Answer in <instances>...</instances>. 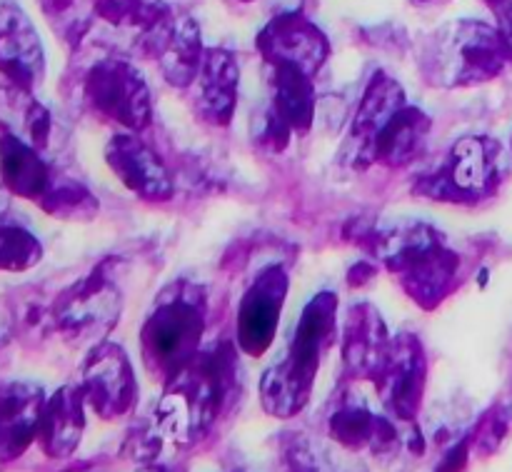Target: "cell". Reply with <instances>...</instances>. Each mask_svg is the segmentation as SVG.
<instances>
[{"label":"cell","instance_id":"1","mask_svg":"<svg viewBox=\"0 0 512 472\" xmlns=\"http://www.w3.org/2000/svg\"><path fill=\"white\" fill-rule=\"evenodd\" d=\"M238 395V345L220 340L183 365L163 383V395L153 410L165 438L175 448L203 443Z\"/></svg>","mask_w":512,"mask_h":472},{"label":"cell","instance_id":"2","mask_svg":"<svg viewBox=\"0 0 512 472\" xmlns=\"http://www.w3.org/2000/svg\"><path fill=\"white\" fill-rule=\"evenodd\" d=\"M373 253L405 298L420 310H438L460 280V255L428 220H395L373 230Z\"/></svg>","mask_w":512,"mask_h":472},{"label":"cell","instance_id":"3","mask_svg":"<svg viewBox=\"0 0 512 472\" xmlns=\"http://www.w3.org/2000/svg\"><path fill=\"white\" fill-rule=\"evenodd\" d=\"M338 295L320 290L305 303L283 355L260 378V405L275 420H293L308 408L323 358L338 340Z\"/></svg>","mask_w":512,"mask_h":472},{"label":"cell","instance_id":"4","mask_svg":"<svg viewBox=\"0 0 512 472\" xmlns=\"http://www.w3.org/2000/svg\"><path fill=\"white\" fill-rule=\"evenodd\" d=\"M512 65V48L498 25L463 18L443 25L420 45V75L433 88H475L498 80Z\"/></svg>","mask_w":512,"mask_h":472},{"label":"cell","instance_id":"5","mask_svg":"<svg viewBox=\"0 0 512 472\" xmlns=\"http://www.w3.org/2000/svg\"><path fill=\"white\" fill-rule=\"evenodd\" d=\"M208 325V295L190 280L163 288L140 328V358L155 380L165 383L200 353Z\"/></svg>","mask_w":512,"mask_h":472},{"label":"cell","instance_id":"6","mask_svg":"<svg viewBox=\"0 0 512 472\" xmlns=\"http://www.w3.org/2000/svg\"><path fill=\"white\" fill-rule=\"evenodd\" d=\"M510 158L500 140L465 135L450 145L443 163L415 178L413 195L448 205H478L493 198L510 173Z\"/></svg>","mask_w":512,"mask_h":472},{"label":"cell","instance_id":"7","mask_svg":"<svg viewBox=\"0 0 512 472\" xmlns=\"http://www.w3.org/2000/svg\"><path fill=\"white\" fill-rule=\"evenodd\" d=\"M80 98L100 120L125 133H143L153 123V93L133 60L105 55L93 60L80 78Z\"/></svg>","mask_w":512,"mask_h":472},{"label":"cell","instance_id":"8","mask_svg":"<svg viewBox=\"0 0 512 472\" xmlns=\"http://www.w3.org/2000/svg\"><path fill=\"white\" fill-rule=\"evenodd\" d=\"M123 313V293L108 263H100L58 293L50 303L53 330L70 345H98L108 340Z\"/></svg>","mask_w":512,"mask_h":472},{"label":"cell","instance_id":"9","mask_svg":"<svg viewBox=\"0 0 512 472\" xmlns=\"http://www.w3.org/2000/svg\"><path fill=\"white\" fill-rule=\"evenodd\" d=\"M135 53L153 60L170 88L190 90L205 55L200 23L190 13L173 8L160 23L135 40Z\"/></svg>","mask_w":512,"mask_h":472},{"label":"cell","instance_id":"10","mask_svg":"<svg viewBox=\"0 0 512 472\" xmlns=\"http://www.w3.org/2000/svg\"><path fill=\"white\" fill-rule=\"evenodd\" d=\"M290 293V275L280 263L258 270L245 288L235 315V345L248 358H263L275 343L285 300Z\"/></svg>","mask_w":512,"mask_h":472},{"label":"cell","instance_id":"11","mask_svg":"<svg viewBox=\"0 0 512 472\" xmlns=\"http://www.w3.org/2000/svg\"><path fill=\"white\" fill-rule=\"evenodd\" d=\"M78 385L88 408L105 423L133 413L140 398L130 355L125 353L123 345L110 340H103L88 350Z\"/></svg>","mask_w":512,"mask_h":472},{"label":"cell","instance_id":"12","mask_svg":"<svg viewBox=\"0 0 512 472\" xmlns=\"http://www.w3.org/2000/svg\"><path fill=\"white\" fill-rule=\"evenodd\" d=\"M383 413L398 420H418L428 390V353L413 333H398L383 368L373 380Z\"/></svg>","mask_w":512,"mask_h":472},{"label":"cell","instance_id":"13","mask_svg":"<svg viewBox=\"0 0 512 472\" xmlns=\"http://www.w3.org/2000/svg\"><path fill=\"white\" fill-rule=\"evenodd\" d=\"M255 48L265 65H288L315 78L330 58V40L318 23L300 10L275 15L255 35Z\"/></svg>","mask_w":512,"mask_h":472},{"label":"cell","instance_id":"14","mask_svg":"<svg viewBox=\"0 0 512 472\" xmlns=\"http://www.w3.org/2000/svg\"><path fill=\"white\" fill-rule=\"evenodd\" d=\"M403 105H408V95H405L403 85L385 70H375L370 75L368 85H365L363 95H360L358 108L350 118L348 135H345L343 153L355 170L373 165L375 143H378L385 125L390 123V118Z\"/></svg>","mask_w":512,"mask_h":472},{"label":"cell","instance_id":"15","mask_svg":"<svg viewBox=\"0 0 512 472\" xmlns=\"http://www.w3.org/2000/svg\"><path fill=\"white\" fill-rule=\"evenodd\" d=\"M45 48L38 28L15 0H0V78L8 88L33 93L45 80Z\"/></svg>","mask_w":512,"mask_h":472},{"label":"cell","instance_id":"16","mask_svg":"<svg viewBox=\"0 0 512 472\" xmlns=\"http://www.w3.org/2000/svg\"><path fill=\"white\" fill-rule=\"evenodd\" d=\"M340 363L343 380L348 383H373L383 368L393 345L388 325L373 303H353L340 325Z\"/></svg>","mask_w":512,"mask_h":472},{"label":"cell","instance_id":"17","mask_svg":"<svg viewBox=\"0 0 512 472\" xmlns=\"http://www.w3.org/2000/svg\"><path fill=\"white\" fill-rule=\"evenodd\" d=\"M105 163L125 190L148 203H165L175 195L173 175L140 133H115L105 145Z\"/></svg>","mask_w":512,"mask_h":472},{"label":"cell","instance_id":"18","mask_svg":"<svg viewBox=\"0 0 512 472\" xmlns=\"http://www.w3.org/2000/svg\"><path fill=\"white\" fill-rule=\"evenodd\" d=\"M193 110L213 128H228L233 123L240 95L238 55L228 48H205L198 78L190 85Z\"/></svg>","mask_w":512,"mask_h":472},{"label":"cell","instance_id":"19","mask_svg":"<svg viewBox=\"0 0 512 472\" xmlns=\"http://www.w3.org/2000/svg\"><path fill=\"white\" fill-rule=\"evenodd\" d=\"M45 390L35 383L13 380L0 385V463H15L38 443Z\"/></svg>","mask_w":512,"mask_h":472},{"label":"cell","instance_id":"20","mask_svg":"<svg viewBox=\"0 0 512 472\" xmlns=\"http://www.w3.org/2000/svg\"><path fill=\"white\" fill-rule=\"evenodd\" d=\"M85 410L88 403L78 383L63 385L45 400L38 430V448L45 458L58 463L73 458L85 433Z\"/></svg>","mask_w":512,"mask_h":472},{"label":"cell","instance_id":"21","mask_svg":"<svg viewBox=\"0 0 512 472\" xmlns=\"http://www.w3.org/2000/svg\"><path fill=\"white\" fill-rule=\"evenodd\" d=\"M55 170L35 145L13 130L0 133V183L10 195L28 203H38L50 188Z\"/></svg>","mask_w":512,"mask_h":472},{"label":"cell","instance_id":"22","mask_svg":"<svg viewBox=\"0 0 512 472\" xmlns=\"http://www.w3.org/2000/svg\"><path fill=\"white\" fill-rule=\"evenodd\" d=\"M268 70L270 108L273 113L293 130V135L310 133L315 123V83L303 70L288 65H265Z\"/></svg>","mask_w":512,"mask_h":472},{"label":"cell","instance_id":"23","mask_svg":"<svg viewBox=\"0 0 512 472\" xmlns=\"http://www.w3.org/2000/svg\"><path fill=\"white\" fill-rule=\"evenodd\" d=\"M430 130H433V120L423 108L410 103L403 105L380 133L378 143H375L373 165L405 168V165L415 163L428 145Z\"/></svg>","mask_w":512,"mask_h":472},{"label":"cell","instance_id":"24","mask_svg":"<svg viewBox=\"0 0 512 472\" xmlns=\"http://www.w3.org/2000/svg\"><path fill=\"white\" fill-rule=\"evenodd\" d=\"M368 453L385 472H413L425 460L428 438L418 420H398L380 413Z\"/></svg>","mask_w":512,"mask_h":472},{"label":"cell","instance_id":"25","mask_svg":"<svg viewBox=\"0 0 512 472\" xmlns=\"http://www.w3.org/2000/svg\"><path fill=\"white\" fill-rule=\"evenodd\" d=\"M378 418L380 413H375L363 398L343 390L325 415V435L348 453H363L373 443Z\"/></svg>","mask_w":512,"mask_h":472},{"label":"cell","instance_id":"26","mask_svg":"<svg viewBox=\"0 0 512 472\" xmlns=\"http://www.w3.org/2000/svg\"><path fill=\"white\" fill-rule=\"evenodd\" d=\"M335 445V443H333ZM353 453L340 445L328 448L310 435H290L283 445V468L288 472H368L360 460L350 458Z\"/></svg>","mask_w":512,"mask_h":472},{"label":"cell","instance_id":"27","mask_svg":"<svg viewBox=\"0 0 512 472\" xmlns=\"http://www.w3.org/2000/svg\"><path fill=\"white\" fill-rule=\"evenodd\" d=\"M35 205L45 215L63 223H90L100 213L98 195L83 180L68 178V175H55L50 188Z\"/></svg>","mask_w":512,"mask_h":472},{"label":"cell","instance_id":"28","mask_svg":"<svg viewBox=\"0 0 512 472\" xmlns=\"http://www.w3.org/2000/svg\"><path fill=\"white\" fill-rule=\"evenodd\" d=\"M163 0H93L95 20L115 30L133 33V43L170 13Z\"/></svg>","mask_w":512,"mask_h":472},{"label":"cell","instance_id":"29","mask_svg":"<svg viewBox=\"0 0 512 472\" xmlns=\"http://www.w3.org/2000/svg\"><path fill=\"white\" fill-rule=\"evenodd\" d=\"M53 33L70 48H80L95 20L93 0H38Z\"/></svg>","mask_w":512,"mask_h":472},{"label":"cell","instance_id":"30","mask_svg":"<svg viewBox=\"0 0 512 472\" xmlns=\"http://www.w3.org/2000/svg\"><path fill=\"white\" fill-rule=\"evenodd\" d=\"M43 260V243L33 230L0 220V273H25Z\"/></svg>","mask_w":512,"mask_h":472},{"label":"cell","instance_id":"31","mask_svg":"<svg viewBox=\"0 0 512 472\" xmlns=\"http://www.w3.org/2000/svg\"><path fill=\"white\" fill-rule=\"evenodd\" d=\"M470 438V453L478 458H493L512 438V403H495L475 423Z\"/></svg>","mask_w":512,"mask_h":472},{"label":"cell","instance_id":"32","mask_svg":"<svg viewBox=\"0 0 512 472\" xmlns=\"http://www.w3.org/2000/svg\"><path fill=\"white\" fill-rule=\"evenodd\" d=\"M163 440L165 433L160 430L158 420L155 418H140L130 425L125 433L123 448H120V458L130 460L133 465H148L155 463L163 453Z\"/></svg>","mask_w":512,"mask_h":472},{"label":"cell","instance_id":"33","mask_svg":"<svg viewBox=\"0 0 512 472\" xmlns=\"http://www.w3.org/2000/svg\"><path fill=\"white\" fill-rule=\"evenodd\" d=\"M20 120H23V123H20V130H15V133L23 140H28L30 145H35L40 153H48L50 145H53L55 120L53 113H50L40 100L33 98V93H23Z\"/></svg>","mask_w":512,"mask_h":472},{"label":"cell","instance_id":"34","mask_svg":"<svg viewBox=\"0 0 512 472\" xmlns=\"http://www.w3.org/2000/svg\"><path fill=\"white\" fill-rule=\"evenodd\" d=\"M290 140H293V130L268 105L260 113V120H255V143L265 150H273V153H283L290 145Z\"/></svg>","mask_w":512,"mask_h":472},{"label":"cell","instance_id":"35","mask_svg":"<svg viewBox=\"0 0 512 472\" xmlns=\"http://www.w3.org/2000/svg\"><path fill=\"white\" fill-rule=\"evenodd\" d=\"M483 3L493 13L495 25H498V30L505 35L512 48V0H483Z\"/></svg>","mask_w":512,"mask_h":472},{"label":"cell","instance_id":"36","mask_svg":"<svg viewBox=\"0 0 512 472\" xmlns=\"http://www.w3.org/2000/svg\"><path fill=\"white\" fill-rule=\"evenodd\" d=\"M375 273H378V268H375V265H370L368 260H360V263L353 265V268H350V273H348L350 288H360V285L368 283V280L373 278Z\"/></svg>","mask_w":512,"mask_h":472},{"label":"cell","instance_id":"37","mask_svg":"<svg viewBox=\"0 0 512 472\" xmlns=\"http://www.w3.org/2000/svg\"><path fill=\"white\" fill-rule=\"evenodd\" d=\"M60 472H110V463L105 458H93V460H80V463L68 465Z\"/></svg>","mask_w":512,"mask_h":472},{"label":"cell","instance_id":"38","mask_svg":"<svg viewBox=\"0 0 512 472\" xmlns=\"http://www.w3.org/2000/svg\"><path fill=\"white\" fill-rule=\"evenodd\" d=\"M15 333V323H13V315L8 313L5 308H0V350L10 343Z\"/></svg>","mask_w":512,"mask_h":472},{"label":"cell","instance_id":"39","mask_svg":"<svg viewBox=\"0 0 512 472\" xmlns=\"http://www.w3.org/2000/svg\"><path fill=\"white\" fill-rule=\"evenodd\" d=\"M135 472H175V470L163 463H148V465H138V470Z\"/></svg>","mask_w":512,"mask_h":472},{"label":"cell","instance_id":"40","mask_svg":"<svg viewBox=\"0 0 512 472\" xmlns=\"http://www.w3.org/2000/svg\"><path fill=\"white\" fill-rule=\"evenodd\" d=\"M408 3L415 5V8H433V5H443L448 0H408Z\"/></svg>","mask_w":512,"mask_h":472},{"label":"cell","instance_id":"41","mask_svg":"<svg viewBox=\"0 0 512 472\" xmlns=\"http://www.w3.org/2000/svg\"><path fill=\"white\" fill-rule=\"evenodd\" d=\"M240 3H255V0H240Z\"/></svg>","mask_w":512,"mask_h":472},{"label":"cell","instance_id":"42","mask_svg":"<svg viewBox=\"0 0 512 472\" xmlns=\"http://www.w3.org/2000/svg\"><path fill=\"white\" fill-rule=\"evenodd\" d=\"M510 153H512V143H510Z\"/></svg>","mask_w":512,"mask_h":472}]
</instances>
